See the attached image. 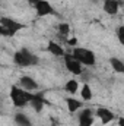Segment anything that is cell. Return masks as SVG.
<instances>
[{
  "label": "cell",
  "mask_w": 124,
  "mask_h": 126,
  "mask_svg": "<svg viewBox=\"0 0 124 126\" xmlns=\"http://www.w3.org/2000/svg\"><path fill=\"white\" fill-rule=\"evenodd\" d=\"M26 1H28V4H29V6H32L34 9H35V7H37V4L39 3V0H26Z\"/></svg>",
  "instance_id": "20"
},
{
  "label": "cell",
  "mask_w": 124,
  "mask_h": 126,
  "mask_svg": "<svg viewBox=\"0 0 124 126\" xmlns=\"http://www.w3.org/2000/svg\"><path fill=\"white\" fill-rule=\"evenodd\" d=\"M104 10L108 15H117L120 10V4L117 0H104Z\"/></svg>",
  "instance_id": "10"
},
{
  "label": "cell",
  "mask_w": 124,
  "mask_h": 126,
  "mask_svg": "<svg viewBox=\"0 0 124 126\" xmlns=\"http://www.w3.org/2000/svg\"><path fill=\"white\" fill-rule=\"evenodd\" d=\"M64 66L73 75H80L83 72V64L70 53H66V56H64Z\"/></svg>",
  "instance_id": "5"
},
{
  "label": "cell",
  "mask_w": 124,
  "mask_h": 126,
  "mask_svg": "<svg viewBox=\"0 0 124 126\" xmlns=\"http://www.w3.org/2000/svg\"><path fill=\"white\" fill-rule=\"evenodd\" d=\"M32 97H34V94H31L26 90H24L22 87L15 85V87L10 88V100H12V104L15 107H19V109L25 107L26 104L31 103Z\"/></svg>",
  "instance_id": "1"
},
{
  "label": "cell",
  "mask_w": 124,
  "mask_h": 126,
  "mask_svg": "<svg viewBox=\"0 0 124 126\" xmlns=\"http://www.w3.org/2000/svg\"><path fill=\"white\" fill-rule=\"evenodd\" d=\"M66 104H67V110L70 113H76L77 110L82 109L83 106V100H76V98H66Z\"/></svg>",
  "instance_id": "12"
},
{
  "label": "cell",
  "mask_w": 124,
  "mask_h": 126,
  "mask_svg": "<svg viewBox=\"0 0 124 126\" xmlns=\"http://www.w3.org/2000/svg\"><path fill=\"white\" fill-rule=\"evenodd\" d=\"M67 43H69V44H70V46H74V44H76V43H77V40H76V38H70V40H69V41H67Z\"/></svg>",
  "instance_id": "22"
},
{
  "label": "cell",
  "mask_w": 124,
  "mask_h": 126,
  "mask_svg": "<svg viewBox=\"0 0 124 126\" xmlns=\"http://www.w3.org/2000/svg\"><path fill=\"white\" fill-rule=\"evenodd\" d=\"M117 40L120 41L121 46H124V27H118V30H117Z\"/></svg>",
  "instance_id": "19"
},
{
  "label": "cell",
  "mask_w": 124,
  "mask_h": 126,
  "mask_svg": "<svg viewBox=\"0 0 124 126\" xmlns=\"http://www.w3.org/2000/svg\"><path fill=\"white\" fill-rule=\"evenodd\" d=\"M79 126H93V111L91 109H83L80 111Z\"/></svg>",
  "instance_id": "7"
},
{
  "label": "cell",
  "mask_w": 124,
  "mask_h": 126,
  "mask_svg": "<svg viewBox=\"0 0 124 126\" xmlns=\"http://www.w3.org/2000/svg\"><path fill=\"white\" fill-rule=\"evenodd\" d=\"M13 63L19 67H28L32 64H37L38 63V57L31 53L28 48H22L19 51H15L13 54Z\"/></svg>",
  "instance_id": "3"
},
{
  "label": "cell",
  "mask_w": 124,
  "mask_h": 126,
  "mask_svg": "<svg viewBox=\"0 0 124 126\" xmlns=\"http://www.w3.org/2000/svg\"><path fill=\"white\" fill-rule=\"evenodd\" d=\"M44 98H42V95L41 94H34V97H32V100H31V104L32 106V109L37 111V113H39L41 110H42V107H44Z\"/></svg>",
  "instance_id": "13"
},
{
  "label": "cell",
  "mask_w": 124,
  "mask_h": 126,
  "mask_svg": "<svg viewBox=\"0 0 124 126\" xmlns=\"http://www.w3.org/2000/svg\"><path fill=\"white\" fill-rule=\"evenodd\" d=\"M117 123H118V126H124V117H118Z\"/></svg>",
  "instance_id": "21"
},
{
  "label": "cell",
  "mask_w": 124,
  "mask_h": 126,
  "mask_svg": "<svg viewBox=\"0 0 124 126\" xmlns=\"http://www.w3.org/2000/svg\"><path fill=\"white\" fill-rule=\"evenodd\" d=\"M19 87H22L24 90H26V91H29V93L38 90V84H37V81L32 79L31 76H22V78L19 79Z\"/></svg>",
  "instance_id": "8"
},
{
  "label": "cell",
  "mask_w": 124,
  "mask_h": 126,
  "mask_svg": "<svg viewBox=\"0 0 124 126\" xmlns=\"http://www.w3.org/2000/svg\"><path fill=\"white\" fill-rule=\"evenodd\" d=\"M47 48H48V51H50L53 56H57V57H64V56H66L64 48H63L59 43H56V41H50L48 46H47Z\"/></svg>",
  "instance_id": "11"
},
{
  "label": "cell",
  "mask_w": 124,
  "mask_h": 126,
  "mask_svg": "<svg viewBox=\"0 0 124 126\" xmlns=\"http://www.w3.org/2000/svg\"><path fill=\"white\" fill-rule=\"evenodd\" d=\"M80 98L83 101H91L92 100V90H91V87L88 84L82 85V88H80Z\"/></svg>",
  "instance_id": "17"
},
{
  "label": "cell",
  "mask_w": 124,
  "mask_h": 126,
  "mask_svg": "<svg viewBox=\"0 0 124 126\" xmlns=\"http://www.w3.org/2000/svg\"><path fill=\"white\" fill-rule=\"evenodd\" d=\"M64 91L69 94H76L79 91V82L76 79H69L64 85Z\"/></svg>",
  "instance_id": "15"
},
{
  "label": "cell",
  "mask_w": 124,
  "mask_h": 126,
  "mask_svg": "<svg viewBox=\"0 0 124 126\" xmlns=\"http://www.w3.org/2000/svg\"><path fill=\"white\" fill-rule=\"evenodd\" d=\"M72 54L82 63L83 66H93L96 63V57L93 54V51H91L89 48H85V47H74Z\"/></svg>",
  "instance_id": "4"
},
{
  "label": "cell",
  "mask_w": 124,
  "mask_h": 126,
  "mask_svg": "<svg viewBox=\"0 0 124 126\" xmlns=\"http://www.w3.org/2000/svg\"><path fill=\"white\" fill-rule=\"evenodd\" d=\"M110 64H111V67H112L117 73H124V62L123 60H120V59H117V57H111V59H110Z\"/></svg>",
  "instance_id": "16"
},
{
  "label": "cell",
  "mask_w": 124,
  "mask_h": 126,
  "mask_svg": "<svg viewBox=\"0 0 124 126\" xmlns=\"http://www.w3.org/2000/svg\"><path fill=\"white\" fill-rule=\"evenodd\" d=\"M24 28H25V24H21L12 18L3 16L0 19V34L3 37H13L16 32H19Z\"/></svg>",
  "instance_id": "2"
},
{
  "label": "cell",
  "mask_w": 124,
  "mask_h": 126,
  "mask_svg": "<svg viewBox=\"0 0 124 126\" xmlns=\"http://www.w3.org/2000/svg\"><path fill=\"white\" fill-rule=\"evenodd\" d=\"M35 12H37L38 16H47V15L54 13V9H53V4L48 0H39V3L35 7Z\"/></svg>",
  "instance_id": "6"
},
{
  "label": "cell",
  "mask_w": 124,
  "mask_h": 126,
  "mask_svg": "<svg viewBox=\"0 0 124 126\" xmlns=\"http://www.w3.org/2000/svg\"><path fill=\"white\" fill-rule=\"evenodd\" d=\"M15 123L18 126H32V122L31 119L25 114V113H22V111H19V113H16L15 114Z\"/></svg>",
  "instance_id": "14"
},
{
  "label": "cell",
  "mask_w": 124,
  "mask_h": 126,
  "mask_svg": "<svg viewBox=\"0 0 124 126\" xmlns=\"http://www.w3.org/2000/svg\"><path fill=\"white\" fill-rule=\"evenodd\" d=\"M96 116L99 117V120H101L104 125H108L110 122L114 120V113H112L111 110H108V109H104V107H101V109L96 110Z\"/></svg>",
  "instance_id": "9"
},
{
  "label": "cell",
  "mask_w": 124,
  "mask_h": 126,
  "mask_svg": "<svg viewBox=\"0 0 124 126\" xmlns=\"http://www.w3.org/2000/svg\"><path fill=\"white\" fill-rule=\"evenodd\" d=\"M57 31H59V34H60V35H63V37H67V35H69V32H70V27H69V24H59Z\"/></svg>",
  "instance_id": "18"
}]
</instances>
